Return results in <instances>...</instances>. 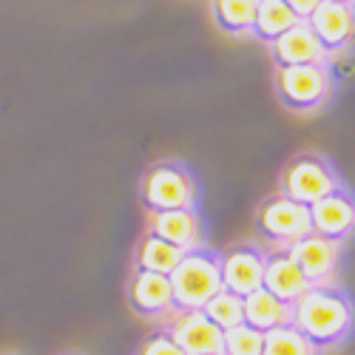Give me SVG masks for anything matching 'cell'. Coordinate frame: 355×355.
<instances>
[{
    "label": "cell",
    "mask_w": 355,
    "mask_h": 355,
    "mask_svg": "<svg viewBox=\"0 0 355 355\" xmlns=\"http://www.w3.org/2000/svg\"><path fill=\"white\" fill-rule=\"evenodd\" d=\"M293 327L318 352L338 349L355 336V299L338 284L310 287L293 304Z\"/></svg>",
    "instance_id": "1"
},
{
    "label": "cell",
    "mask_w": 355,
    "mask_h": 355,
    "mask_svg": "<svg viewBox=\"0 0 355 355\" xmlns=\"http://www.w3.org/2000/svg\"><path fill=\"white\" fill-rule=\"evenodd\" d=\"M199 182L193 171L180 159H159L148 165L139 180V202L145 214L191 211L199 208Z\"/></svg>",
    "instance_id": "2"
},
{
    "label": "cell",
    "mask_w": 355,
    "mask_h": 355,
    "mask_svg": "<svg viewBox=\"0 0 355 355\" xmlns=\"http://www.w3.org/2000/svg\"><path fill=\"white\" fill-rule=\"evenodd\" d=\"M168 279H171V293H173V313L202 310L222 290L219 250L208 245L188 250Z\"/></svg>",
    "instance_id": "3"
},
{
    "label": "cell",
    "mask_w": 355,
    "mask_h": 355,
    "mask_svg": "<svg viewBox=\"0 0 355 355\" xmlns=\"http://www.w3.org/2000/svg\"><path fill=\"white\" fill-rule=\"evenodd\" d=\"M341 185H347L344 176L321 151H302L290 157L279 173V193L299 205H307V208L338 191Z\"/></svg>",
    "instance_id": "4"
},
{
    "label": "cell",
    "mask_w": 355,
    "mask_h": 355,
    "mask_svg": "<svg viewBox=\"0 0 355 355\" xmlns=\"http://www.w3.org/2000/svg\"><path fill=\"white\" fill-rule=\"evenodd\" d=\"M336 74L330 63L318 66H290V69H276L273 74V88L279 103L293 111V114H318L333 97Z\"/></svg>",
    "instance_id": "5"
},
{
    "label": "cell",
    "mask_w": 355,
    "mask_h": 355,
    "mask_svg": "<svg viewBox=\"0 0 355 355\" xmlns=\"http://www.w3.org/2000/svg\"><path fill=\"white\" fill-rule=\"evenodd\" d=\"M256 230L268 245L273 248H287L293 242L304 239L307 233H313L310 227V208L307 205L293 202L284 193H268L259 208H256Z\"/></svg>",
    "instance_id": "6"
},
{
    "label": "cell",
    "mask_w": 355,
    "mask_h": 355,
    "mask_svg": "<svg viewBox=\"0 0 355 355\" xmlns=\"http://www.w3.org/2000/svg\"><path fill=\"white\" fill-rule=\"evenodd\" d=\"M264 261H268V248L259 242H236L219 250L222 290L239 295V299L256 293L261 287Z\"/></svg>",
    "instance_id": "7"
},
{
    "label": "cell",
    "mask_w": 355,
    "mask_h": 355,
    "mask_svg": "<svg viewBox=\"0 0 355 355\" xmlns=\"http://www.w3.org/2000/svg\"><path fill=\"white\" fill-rule=\"evenodd\" d=\"M290 259L295 261V268L302 270L310 287H327L338 284L341 261H344V245L321 239L315 233H307L304 239L287 245Z\"/></svg>",
    "instance_id": "8"
},
{
    "label": "cell",
    "mask_w": 355,
    "mask_h": 355,
    "mask_svg": "<svg viewBox=\"0 0 355 355\" xmlns=\"http://www.w3.org/2000/svg\"><path fill=\"white\" fill-rule=\"evenodd\" d=\"M310 227L321 239L347 245L355 236V191L341 185L330 196L310 205Z\"/></svg>",
    "instance_id": "9"
},
{
    "label": "cell",
    "mask_w": 355,
    "mask_h": 355,
    "mask_svg": "<svg viewBox=\"0 0 355 355\" xmlns=\"http://www.w3.org/2000/svg\"><path fill=\"white\" fill-rule=\"evenodd\" d=\"M165 330L185 355H222V330L202 310L171 313Z\"/></svg>",
    "instance_id": "10"
},
{
    "label": "cell",
    "mask_w": 355,
    "mask_h": 355,
    "mask_svg": "<svg viewBox=\"0 0 355 355\" xmlns=\"http://www.w3.org/2000/svg\"><path fill=\"white\" fill-rule=\"evenodd\" d=\"M128 307L139 318H168L173 313V293L171 279L148 270H131L125 284Z\"/></svg>",
    "instance_id": "11"
},
{
    "label": "cell",
    "mask_w": 355,
    "mask_h": 355,
    "mask_svg": "<svg viewBox=\"0 0 355 355\" xmlns=\"http://www.w3.org/2000/svg\"><path fill=\"white\" fill-rule=\"evenodd\" d=\"M307 23L327 54L347 51L355 43V6L327 3V0H324Z\"/></svg>",
    "instance_id": "12"
},
{
    "label": "cell",
    "mask_w": 355,
    "mask_h": 355,
    "mask_svg": "<svg viewBox=\"0 0 355 355\" xmlns=\"http://www.w3.org/2000/svg\"><path fill=\"white\" fill-rule=\"evenodd\" d=\"M268 49H270V60H273L276 69L318 66V63H327L330 60V54L321 49V43L315 40V35H313V28H310L307 20H299L287 35H282Z\"/></svg>",
    "instance_id": "13"
},
{
    "label": "cell",
    "mask_w": 355,
    "mask_h": 355,
    "mask_svg": "<svg viewBox=\"0 0 355 355\" xmlns=\"http://www.w3.org/2000/svg\"><path fill=\"white\" fill-rule=\"evenodd\" d=\"M148 233L159 236L168 245L180 248L182 253L205 245V222L199 208L191 211H165V214H148Z\"/></svg>",
    "instance_id": "14"
},
{
    "label": "cell",
    "mask_w": 355,
    "mask_h": 355,
    "mask_svg": "<svg viewBox=\"0 0 355 355\" xmlns=\"http://www.w3.org/2000/svg\"><path fill=\"white\" fill-rule=\"evenodd\" d=\"M261 287L270 295L287 307H293L302 295L310 290L307 279L302 276V270L295 268V261L290 259L287 248H270L268 250V261H264V276H261Z\"/></svg>",
    "instance_id": "15"
},
{
    "label": "cell",
    "mask_w": 355,
    "mask_h": 355,
    "mask_svg": "<svg viewBox=\"0 0 355 355\" xmlns=\"http://www.w3.org/2000/svg\"><path fill=\"white\" fill-rule=\"evenodd\" d=\"M242 310H245V324L256 333H270V330H279V327L293 324V307L282 304L276 295H270L264 287H259L256 293L245 295Z\"/></svg>",
    "instance_id": "16"
},
{
    "label": "cell",
    "mask_w": 355,
    "mask_h": 355,
    "mask_svg": "<svg viewBox=\"0 0 355 355\" xmlns=\"http://www.w3.org/2000/svg\"><path fill=\"white\" fill-rule=\"evenodd\" d=\"M182 250L168 245L165 239L154 233H142L139 242L134 248V270H148V273H159V276H171L173 268L182 261Z\"/></svg>",
    "instance_id": "17"
},
{
    "label": "cell",
    "mask_w": 355,
    "mask_h": 355,
    "mask_svg": "<svg viewBox=\"0 0 355 355\" xmlns=\"http://www.w3.org/2000/svg\"><path fill=\"white\" fill-rule=\"evenodd\" d=\"M299 23L284 0H259V12H256V23H253V37L264 46L276 43L282 35H287L290 28Z\"/></svg>",
    "instance_id": "18"
},
{
    "label": "cell",
    "mask_w": 355,
    "mask_h": 355,
    "mask_svg": "<svg viewBox=\"0 0 355 355\" xmlns=\"http://www.w3.org/2000/svg\"><path fill=\"white\" fill-rule=\"evenodd\" d=\"M214 20L225 35H250L259 0H214Z\"/></svg>",
    "instance_id": "19"
},
{
    "label": "cell",
    "mask_w": 355,
    "mask_h": 355,
    "mask_svg": "<svg viewBox=\"0 0 355 355\" xmlns=\"http://www.w3.org/2000/svg\"><path fill=\"white\" fill-rule=\"evenodd\" d=\"M261 355H321V352L295 330L293 324H287V327L264 333Z\"/></svg>",
    "instance_id": "20"
},
{
    "label": "cell",
    "mask_w": 355,
    "mask_h": 355,
    "mask_svg": "<svg viewBox=\"0 0 355 355\" xmlns=\"http://www.w3.org/2000/svg\"><path fill=\"white\" fill-rule=\"evenodd\" d=\"M202 313L208 315L222 333H225V330H233V327H239V324H245L242 299H239V295H233V293H227V290H219L214 299L202 307Z\"/></svg>",
    "instance_id": "21"
},
{
    "label": "cell",
    "mask_w": 355,
    "mask_h": 355,
    "mask_svg": "<svg viewBox=\"0 0 355 355\" xmlns=\"http://www.w3.org/2000/svg\"><path fill=\"white\" fill-rule=\"evenodd\" d=\"M261 344L264 333L250 330L248 324L222 333V355H261Z\"/></svg>",
    "instance_id": "22"
},
{
    "label": "cell",
    "mask_w": 355,
    "mask_h": 355,
    "mask_svg": "<svg viewBox=\"0 0 355 355\" xmlns=\"http://www.w3.org/2000/svg\"><path fill=\"white\" fill-rule=\"evenodd\" d=\"M134 355H185L176 341L171 338V333L165 327H157L151 333H145V338L137 344V352Z\"/></svg>",
    "instance_id": "23"
},
{
    "label": "cell",
    "mask_w": 355,
    "mask_h": 355,
    "mask_svg": "<svg viewBox=\"0 0 355 355\" xmlns=\"http://www.w3.org/2000/svg\"><path fill=\"white\" fill-rule=\"evenodd\" d=\"M284 3H287V9H290L295 17H299V20H310L313 12L324 3V0H284Z\"/></svg>",
    "instance_id": "24"
},
{
    "label": "cell",
    "mask_w": 355,
    "mask_h": 355,
    "mask_svg": "<svg viewBox=\"0 0 355 355\" xmlns=\"http://www.w3.org/2000/svg\"><path fill=\"white\" fill-rule=\"evenodd\" d=\"M327 3H344V6H355V0H327Z\"/></svg>",
    "instance_id": "25"
},
{
    "label": "cell",
    "mask_w": 355,
    "mask_h": 355,
    "mask_svg": "<svg viewBox=\"0 0 355 355\" xmlns=\"http://www.w3.org/2000/svg\"><path fill=\"white\" fill-rule=\"evenodd\" d=\"M63 355H80V352H63Z\"/></svg>",
    "instance_id": "26"
}]
</instances>
